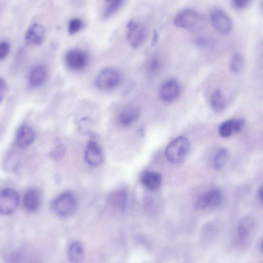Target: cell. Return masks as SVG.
Instances as JSON below:
<instances>
[{
	"label": "cell",
	"mask_w": 263,
	"mask_h": 263,
	"mask_svg": "<svg viewBox=\"0 0 263 263\" xmlns=\"http://www.w3.org/2000/svg\"><path fill=\"white\" fill-rule=\"evenodd\" d=\"M3 258L5 263H41L35 249L26 244L8 247L3 253Z\"/></svg>",
	"instance_id": "obj_1"
},
{
	"label": "cell",
	"mask_w": 263,
	"mask_h": 263,
	"mask_svg": "<svg viewBox=\"0 0 263 263\" xmlns=\"http://www.w3.org/2000/svg\"><path fill=\"white\" fill-rule=\"evenodd\" d=\"M174 23L177 27L192 33L203 31L207 25L205 17L193 9H186L180 12L176 17Z\"/></svg>",
	"instance_id": "obj_2"
},
{
	"label": "cell",
	"mask_w": 263,
	"mask_h": 263,
	"mask_svg": "<svg viewBox=\"0 0 263 263\" xmlns=\"http://www.w3.org/2000/svg\"><path fill=\"white\" fill-rule=\"evenodd\" d=\"M190 148V143L186 138L179 137L173 141L166 148V157L172 163H181L188 156Z\"/></svg>",
	"instance_id": "obj_3"
},
{
	"label": "cell",
	"mask_w": 263,
	"mask_h": 263,
	"mask_svg": "<svg viewBox=\"0 0 263 263\" xmlns=\"http://www.w3.org/2000/svg\"><path fill=\"white\" fill-rule=\"evenodd\" d=\"M76 200L73 194L64 192L58 196L54 201L53 208L55 212L62 217L72 215L76 208Z\"/></svg>",
	"instance_id": "obj_4"
},
{
	"label": "cell",
	"mask_w": 263,
	"mask_h": 263,
	"mask_svg": "<svg viewBox=\"0 0 263 263\" xmlns=\"http://www.w3.org/2000/svg\"><path fill=\"white\" fill-rule=\"evenodd\" d=\"M19 203L17 192L12 188L0 191V214L9 215L15 212Z\"/></svg>",
	"instance_id": "obj_5"
},
{
	"label": "cell",
	"mask_w": 263,
	"mask_h": 263,
	"mask_svg": "<svg viewBox=\"0 0 263 263\" xmlns=\"http://www.w3.org/2000/svg\"><path fill=\"white\" fill-rule=\"evenodd\" d=\"M121 80V74L118 71L113 68H106L98 75L96 84L99 89L107 91L117 87Z\"/></svg>",
	"instance_id": "obj_6"
},
{
	"label": "cell",
	"mask_w": 263,
	"mask_h": 263,
	"mask_svg": "<svg viewBox=\"0 0 263 263\" xmlns=\"http://www.w3.org/2000/svg\"><path fill=\"white\" fill-rule=\"evenodd\" d=\"M126 39L134 48L142 46L147 37V31L142 25L135 21H129L126 26Z\"/></svg>",
	"instance_id": "obj_7"
},
{
	"label": "cell",
	"mask_w": 263,
	"mask_h": 263,
	"mask_svg": "<svg viewBox=\"0 0 263 263\" xmlns=\"http://www.w3.org/2000/svg\"><path fill=\"white\" fill-rule=\"evenodd\" d=\"M210 19L215 30L223 35L229 34L233 30V23L227 13L220 9L213 10Z\"/></svg>",
	"instance_id": "obj_8"
},
{
	"label": "cell",
	"mask_w": 263,
	"mask_h": 263,
	"mask_svg": "<svg viewBox=\"0 0 263 263\" xmlns=\"http://www.w3.org/2000/svg\"><path fill=\"white\" fill-rule=\"evenodd\" d=\"M65 61L69 68L74 70H80L87 65L89 57L85 51L79 49H73L67 53Z\"/></svg>",
	"instance_id": "obj_9"
},
{
	"label": "cell",
	"mask_w": 263,
	"mask_h": 263,
	"mask_svg": "<svg viewBox=\"0 0 263 263\" xmlns=\"http://www.w3.org/2000/svg\"><path fill=\"white\" fill-rule=\"evenodd\" d=\"M223 194L218 189L211 190L201 195L195 203V207L199 210L219 206L222 201Z\"/></svg>",
	"instance_id": "obj_10"
},
{
	"label": "cell",
	"mask_w": 263,
	"mask_h": 263,
	"mask_svg": "<svg viewBox=\"0 0 263 263\" xmlns=\"http://www.w3.org/2000/svg\"><path fill=\"white\" fill-rule=\"evenodd\" d=\"M181 93V87L178 81L175 79H169L162 85L160 96L165 102H171L176 100Z\"/></svg>",
	"instance_id": "obj_11"
},
{
	"label": "cell",
	"mask_w": 263,
	"mask_h": 263,
	"mask_svg": "<svg viewBox=\"0 0 263 263\" xmlns=\"http://www.w3.org/2000/svg\"><path fill=\"white\" fill-rule=\"evenodd\" d=\"M46 30L40 24L34 23L28 28L25 36V41L28 46L41 45L46 37Z\"/></svg>",
	"instance_id": "obj_12"
},
{
	"label": "cell",
	"mask_w": 263,
	"mask_h": 263,
	"mask_svg": "<svg viewBox=\"0 0 263 263\" xmlns=\"http://www.w3.org/2000/svg\"><path fill=\"white\" fill-rule=\"evenodd\" d=\"M35 138V134L32 127L29 125L24 124L17 130L16 143L21 148H27L33 143Z\"/></svg>",
	"instance_id": "obj_13"
},
{
	"label": "cell",
	"mask_w": 263,
	"mask_h": 263,
	"mask_svg": "<svg viewBox=\"0 0 263 263\" xmlns=\"http://www.w3.org/2000/svg\"><path fill=\"white\" fill-rule=\"evenodd\" d=\"M85 160L91 166H97L103 161V156L100 147L95 142L90 141L86 147L85 155Z\"/></svg>",
	"instance_id": "obj_14"
},
{
	"label": "cell",
	"mask_w": 263,
	"mask_h": 263,
	"mask_svg": "<svg viewBox=\"0 0 263 263\" xmlns=\"http://www.w3.org/2000/svg\"><path fill=\"white\" fill-rule=\"evenodd\" d=\"M255 228V222L249 216L243 217L239 222L237 231L241 243L248 241L253 234Z\"/></svg>",
	"instance_id": "obj_15"
},
{
	"label": "cell",
	"mask_w": 263,
	"mask_h": 263,
	"mask_svg": "<svg viewBox=\"0 0 263 263\" xmlns=\"http://www.w3.org/2000/svg\"><path fill=\"white\" fill-rule=\"evenodd\" d=\"M23 203L27 211L31 213L37 211L41 204L40 192L36 189L29 190L24 195Z\"/></svg>",
	"instance_id": "obj_16"
},
{
	"label": "cell",
	"mask_w": 263,
	"mask_h": 263,
	"mask_svg": "<svg viewBox=\"0 0 263 263\" xmlns=\"http://www.w3.org/2000/svg\"><path fill=\"white\" fill-rule=\"evenodd\" d=\"M48 76L47 68L42 65L34 67L30 71L29 76V82L33 88L41 86L46 82Z\"/></svg>",
	"instance_id": "obj_17"
},
{
	"label": "cell",
	"mask_w": 263,
	"mask_h": 263,
	"mask_svg": "<svg viewBox=\"0 0 263 263\" xmlns=\"http://www.w3.org/2000/svg\"><path fill=\"white\" fill-rule=\"evenodd\" d=\"M140 111L134 105H128L124 107L119 114V121L120 124L125 126H129L135 122L139 117Z\"/></svg>",
	"instance_id": "obj_18"
},
{
	"label": "cell",
	"mask_w": 263,
	"mask_h": 263,
	"mask_svg": "<svg viewBox=\"0 0 263 263\" xmlns=\"http://www.w3.org/2000/svg\"><path fill=\"white\" fill-rule=\"evenodd\" d=\"M142 183L148 189L155 190L160 188L162 182L161 174L154 172H146L142 177Z\"/></svg>",
	"instance_id": "obj_19"
},
{
	"label": "cell",
	"mask_w": 263,
	"mask_h": 263,
	"mask_svg": "<svg viewBox=\"0 0 263 263\" xmlns=\"http://www.w3.org/2000/svg\"><path fill=\"white\" fill-rule=\"evenodd\" d=\"M68 258L72 263H80L84 257V249L82 244L78 241L73 242L68 249Z\"/></svg>",
	"instance_id": "obj_20"
},
{
	"label": "cell",
	"mask_w": 263,
	"mask_h": 263,
	"mask_svg": "<svg viewBox=\"0 0 263 263\" xmlns=\"http://www.w3.org/2000/svg\"><path fill=\"white\" fill-rule=\"evenodd\" d=\"M108 201L113 206L121 211H124L127 201V193L126 191L120 190L112 192L108 196Z\"/></svg>",
	"instance_id": "obj_21"
},
{
	"label": "cell",
	"mask_w": 263,
	"mask_h": 263,
	"mask_svg": "<svg viewBox=\"0 0 263 263\" xmlns=\"http://www.w3.org/2000/svg\"><path fill=\"white\" fill-rule=\"evenodd\" d=\"M210 103L211 107L215 112H221L225 108L226 100L220 90H216L213 92L210 97Z\"/></svg>",
	"instance_id": "obj_22"
},
{
	"label": "cell",
	"mask_w": 263,
	"mask_h": 263,
	"mask_svg": "<svg viewBox=\"0 0 263 263\" xmlns=\"http://www.w3.org/2000/svg\"><path fill=\"white\" fill-rule=\"evenodd\" d=\"M245 67V59L240 53L235 54L231 59L230 69L234 74L240 73Z\"/></svg>",
	"instance_id": "obj_23"
},
{
	"label": "cell",
	"mask_w": 263,
	"mask_h": 263,
	"mask_svg": "<svg viewBox=\"0 0 263 263\" xmlns=\"http://www.w3.org/2000/svg\"><path fill=\"white\" fill-rule=\"evenodd\" d=\"M234 119L227 120L220 125L218 133L221 137L227 138L234 133Z\"/></svg>",
	"instance_id": "obj_24"
},
{
	"label": "cell",
	"mask_w": 263,
	"mask_h": 263,
	"mask_svg": "<svg viewBox=\"0 0 263 263\" xmlns=\"http://www.w3.org/2000/svg\"><path fill=\"white\" fill-rule=\"evenodd\" d=\"M229 158V151L226 148L221 149L213 160V166L216 169L222 168Z\"/></svg>",
	"instance_id": "obj_25"
},
{
	"label": "cell",
	"mask_w": 263,
	"mask_h": 263,
	"mask_svg": "<svg viewBox=\"0 0 263 263\" xmlns=\"http://www.w3.org/2000/svg\"><path fill=\"white\" fill-rule=\"evenodd\" d=\"M123 3V1H120V0L108 2L103 12V17L107 18L113 16L118 11Z\"/></svg>",
	"instance_id": "obj_26"
},
{
	"label": "cell",
	"mask_w": 263,
	"mask_h": 263,
	"mask_svg": "<svg viewBox=\"0 0 263 263\" xmlns=\"http://www.w3.org/2000/svg\"><path fill=\"white\" fill-rule=\"evenodd\" d=\"M83 23L79 19H73L71 20L69 25V32L71 35H75L78 33L82 28Z\"/></svg>",
	"instance_id": "obj_27"
},
{
	"label": "cell",
	"mask_w": 263,
	"mask_h": 263,
	"mask_svg": "<svg viewBox=\"0 0 263 263\" xmlns=\"http://www.w3.org/2000/svg\"><path fill=\"white\" fill-rule=\"evenodd\" d=\"M11 47L6 41L0 42V60L6 58L10 53Z\"/></svg>",
	"instance_id": "obj_28"
},
{
	"label": "cell",
	"mask_w": 263,
	"mask_h": 263,
	"mask_svg": "<svg viewBox=\"0 0 263 263\" xmlns=\"http://www.w3.org/2000/svg\"><path fill=\"white\" fill-rule=\"evenodd\" d=\"M231 3L234 9L237 10H242L249 7L251 2L250 0H234Z\"/></svg>",
	"instance_id": "obj_29"
},
{
	"label": "cell",
	"mask_w": 263,
	"mask_h": 263,
	"mask_svg": "<svg viewBox=\"0 0 263 263\" xmlns=\"http://www.w3.org/2000/svg\"><path fill=\"white\" fill-rule=\"evenodd\" d=\"M8 90V84L6 80L0 77V103L5 99Z\"/></svg>",
	"instance_id": "obj_30"
},
{
	"label": "cell",
	"mask_w": 263,
	"mask_h": 263,
	"mask_svg": "<svg viewBox=\"0 0 263 263\" xmlns=\"http://www.w3.org/2000/svg\"><path fill=\"white\" fill-rule=\"evenodd\" d=\"M245 126V120L243 118L234 119V133H239L244 128Z\"/></svg>",
	"instance_id": "obj_31"
},
{
	"label": "cell",
	"mask_w": 263,
	"mask_h": 263,
	"mask_svg": "<svg viewBox=\"0 0 263 263\" xmlns=\"http://www.w3.org/2000/svg\"><path fill=\"white\" fill-rule=\"evenodd\" d=\"M65 151L66 148L64 145H59L54 149L52 155L56 158H61L64 155Z\"/></svg>",
	"instance_id": "obj_32"
},
{
	"label": "cell",
	"mask_w": 263,
	"mask_h": 263,
	"mask_svg": "<svg viewBox=\"0 0 263 263\" xmlns=\"http://www.w3.org/2000/svg\"><path fill=\"white\" fill-rule=\"evenodd\" d=\"M196 43L200 47L206 48L209 46L210 41L207 38L201 37L197 39Z\"/></svg>",
	"instance_id": "obj_33"
},
{
	"label": "cell",
	"mask_w": 263,
	"mask_h": 263,
	"mask_svg": "<svg viewBox=\"0 0 263 263\" xmlns=\"http://www.w3.org/2000/svg\"><path fill=\"white\" fill-rule=\"evenodd\" d=\"M160 67V62L159 60L157 58H154L150 65V70L151 72H156L159 70Z\"/></svg>",
	"instance_id": "obj_34"
},
{
	"label": "cell",
	"mask_w": 263,
	"mask_h": 263,
	"mask_svg": "<svg viewBox=\"0 0 263 263\" xmlns=\"http://www.w3.org/2000/svg\"><path fill=\"white\" fill-rule=\"evenodd\" d=\"M159 40V34L157 31H155L154 33L152 39V46H155Z\"/></svg>",
	"instance_id": "obj_35"
},
{
	"label": "cell",
	"mask_w": 263,
	"mask_h": 263,
	"mask_svg": "<svg viewBox=\"0 0 263 263\" xmlns=\"http://www.w3.org/2000/svg\"><path fill=\"white\" fill-rule=\"evenodd\" d=\"M258 199L262 202V186L260 187L258 189Z\"/></svg>",
	"instance_id": "obj_36"
}]
</instances>
